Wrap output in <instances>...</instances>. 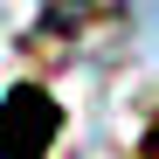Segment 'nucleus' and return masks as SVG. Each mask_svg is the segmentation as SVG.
Here are the masks:
<instances>
[{"instance_id":"obj_1","label":"nucleus","mask_w":159,"mask_h":159,"mask_svg":"<svg viewBox=\"0 0 159 159\" xmlns=\"http://www.w3.org/2000/svg\"><path fill=\"white\" fill-rule=\"evenodd\" d=\"M56 104H48L42 90H14L7 104H0V159H42L48 139H56Z\"/></svg>"}]
</instances>
